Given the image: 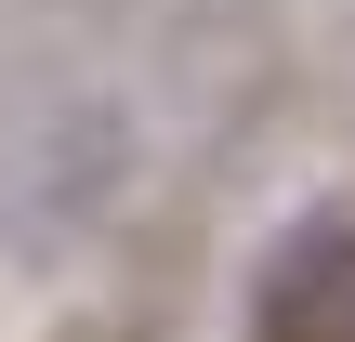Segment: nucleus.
I'll return each mask as SVG.
<instances>
[{
    "label": "nucleus",
    "mask_w": 355,
    "mask_h": 342,
    "mask_svg": "<svg viewBox=\"0 0 355 342\" xmlns=\"http://www.w3.org/2000/svg\"><path fill=\"white\" fill-rule=\"evenodd\" d=\"M132 171H145V132H132V105H119V92H53V105H26L13 171H0L13 237H26V250L92 237V224L132 198Z\"/></svg>",
    "instance_id": "obj_1"
},
{
    "label": "nucleus",
    "mask_w": 355,
    "mask_h": 342,
    "mask_svg": "<svg viewBox=\"0 0 355 342\" xmlns=\"http://www.w3.org/2000/svg\"><path fill=\"white\" fill-rule=\"evenodd\" d=\"M355 330V211H303L277 224V250L250 264V342H343Z\"/></svg>",
    "instance_id": "obj_2"
},
{
    "label": "nucleus",
    "mask_w": 355,
    "mask_h": 342,
    "mask_svg": "<svg viewBox=\"0 0 355 342\" xmlns=\"http://www.w3.org/2000/svg\"><path fill=\"white\" fill-rule=\"evenodd\" d=\"M343 342H355V330H343Z\"/></svg>",
    "instance_id": "obj_3"
}]
</instances>
